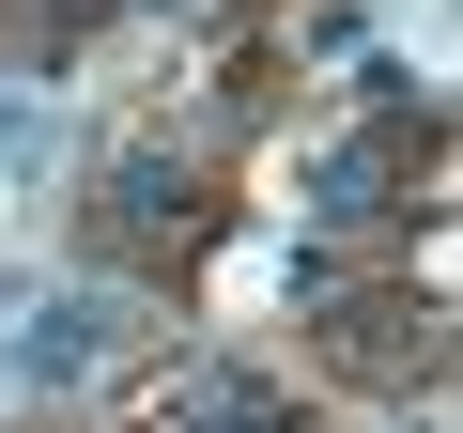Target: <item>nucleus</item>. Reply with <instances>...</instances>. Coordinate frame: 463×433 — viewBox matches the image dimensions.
Segmentation results:
<instances>
[{
    "label": "nucleus",
    "mask_w": 463,
    "mask_h": 433,
    "mask_svg": "<svg viewBox=\"0 0 463 433\" xmlns=\"http://www.w3.org/2000/svg\"><path fill=\"white\" fill-rule=\"evenodd\" d=\"M155 433H294V418H279V402H263L248 371H201V387H185V402H170Z\"/></svg>",
    "instance_id": "obj_1"
},
{
    "label": "nucleus",
    "mask_w": 463,
    "mask_h": 433,
    "mask_svg": "<svg viewBox=\"0 0 463 433\" xmlns=\"http://www.w3.org/2000/svg\"><path fill=\"white\" fill-rule=\"evenodd\" d=\"M93 341H109V294H62V310L16 341V371H32V387H62V371H93Z\"/></svg>",
    "instance_id": "obj_2"
},
{
    "label": "nucleus",
    "mask_w": 463,
    "mask_h": 433,
    "mask_svg": "<svg viewBox=\"0 0 463 433\" xmlns=\"http://www.w3.org/2000/svg\"><path fill=\"white\" fill-rule=\"evenodd\" d=\"M109 216H124V233H185L201 201H185V170H155V155H124V170H109Z\"/></svg>",
    "instance_id": "obj_3"
}]
</instances>
